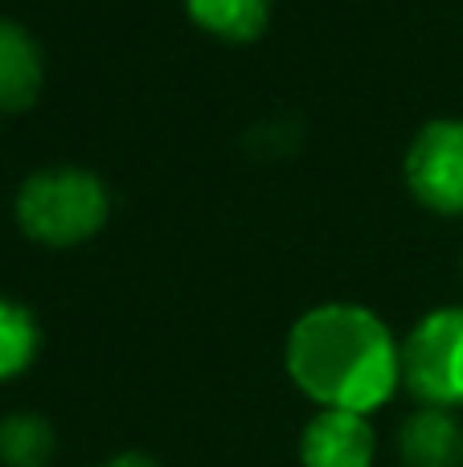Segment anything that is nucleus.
<instances>
[{
  "label": "nucleus",
  "instance_id": "obj_1",
  "mask_svg": "<svg viewBox=\"0 0 463 467\" xmlns=\"http://www.w3.org/2000/svg\"><path fill=\"white\" fill-rule=\"evenodd\" d=\"M283 365L295 389L320 410L374 414L402 381V345L369 307L320 304L292 324Z\"/></svg>",
  "mask_w": 463,
  "mask_h": 467
},
{
  "label": "nucleus",
  "instance_id": "obj_5",
  "mask_svg": "<svg viewBox=\"0 0 463 467\" xmlns=\"http://www.w3.org/2000/svg\"><path fill=\"white\" fill-rule=\"evenodd\" d=\"M377 435L369 414L316 410L300 435L304 467H374Z\"/></svg>",
  "mask_w": 463,
  "mask_h": 467
},
{
  "label": "nucleus",
  "instance_id": "obj_6",
  "mask_svg": "<svg viewBox=\"0 0 463 467\" xmlns=\"http://www.w3.org/2000/svg\"><path fill=\"white\" fill-rule=\"evenodd\" d=\"M402 467H459L463 422L448 406H418L398 431Z\"/></svg>",
  "mask_w": 463,
  "mask_h": 467
},
{
  "label": "nucleus",
  "instance_id": "obj_11",
  "mask_svg": "<svg viewBox=\"0 0 463 467\" xmlns=\"http://www.w3.org/2000/svg\"><path fill=\"white\" fill-rule=\"evenodd\" d=\"M103 467H160L152 460V455H139V451H123V455H115V460H107Z\"/></svg>",
  "mask_w": 463,
  "mask_h": 467
},
{
  "label": "nucleus",
  "instance_id": "obj_3",
  "mask_svg": "<svg viewBox=\"0 0 463 467\" xmlns=\"http://www.w3.org/2000/svg\"><path fill=\"white\" fill-rule=\"evenodd\" d=\"M402 381L418 406H463V307H435L402 340Z\"/></svg>",
  "mask_w": 463,
  "mask_h": 467
},
{
  "label": "nucleus",
  "instance_id": "obj_2",
  "mask_svg": "<svg viewBox=\"0 0 463 467\" xmlns=\"http://www.w3.org/2000/svg\"><path fill=\"white\" fill-rule=\"evenodd\" d=\"M111 218V193L87 169H41L16 189V226L41 246L90 242Z\"/></svg>",
  "mask_w": 463,
  "mask_h": 467
},
{
  "label": "nucleus",
  "instance_id": "obj_7",
  "mask_svg": "<svg viewBox=\"0 0 463 467\" xmlns=\"http://www.w3.org/2000/svg\"><path fill=\"white\" fill-rule=\"evenodd\" d=\"M46 62L41 46L16 21H0V111H25L37 103Z\"/></svg>",
  "mask_w": 463,
  "mask_h": 467
},
{
  "label": "nucleus",
  "instance_id": "obj_8",
  "mask_svg": "<svg viewBox=\"0 0 463 467\" xmlns=\"http://www.w3.org/2000/svg\"><path fill=\"white\" fill-rule=\"evenodd\" d=\"M185 13L197 29L218 41H254L271 21V0H185Z\"/></svg>",
  "mask_w": 463,
  "mask_h": 467
},
{
  "label": "nucleus",
  "instance_id": "obj_4",
  "mask_svg": "<svg viewBox=\"0 0 463 467\" xmlns=\"http://www.w3.org/2000/svg\"><path fill=\"white\" fill-rule=\"evenodd\" d=\"M406 185L415 202L443 218L463 213V119H431L406 148Z\"/></svg>",
  "mask_w": 463,
  "mask_h": 467
},
{
  "label": "nucleus",
  "instance_id": "obj_10",
  "mask_svg": "<svg viewBox=\"0 0 463 467\" xmlns=\"http://www.w3.org/2000/svg\"><path fill=\"white\" fill-rule=\"evenodd\" d=\"M57 451V435L41 414H8L0 422V463L5 467H46Z\"/></svg>",
  "mask_w": 463,
  "mask_h": 467
},
{
  "label": "nucleus",
  "instance_id": "obj_9",
  "mask_svg": "<svg viewBox=\"0 0 463 467\" xmlns=\"http://www.w3.org/2000/svg\"><path fill=\"white\" fill-rule=\"evenodd\" d=\"M41 324L25 304L0 296V381H13L37 361Z\"/></svg>",
  "mask_w": 463,
  "mask_h": 467
}]
</instances>
